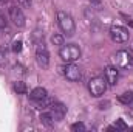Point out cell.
Returning <instances> with one entry per match:
<instances>
[{
    "label": "cell",
    "instance_id": "obj_12",
    "mask_svg": "<svg viewBox=\"0 0 133 132\" xmlns=\"http://www.w3.org/2000/svg\"><path fill=\"white\" fill-rule=\"evenodd\" d=\"M40 121H42L45 126H53V124H54V118L51 117L50 112H43V113L40 115Z\"/></svg>",
    "mask_w": 133,
    "mask_h": 132
},
{
    "label": "cell",
    "instance_id": "obj_10",
    "mask_svg": "<svg viewBox=\"0 0 133 132\" xmlns=\"http://www.w3.org/2000/svg\"><path fill=\"white\" fill-rule=\"evenodd\" d=\"M118 78H119V73H118V67L108 65L105 68V79L110 86H115L118 82Z\"/></svg>",
    "mask_w": 133,
    "mask_h": 132
},
{
    "label": "cell",
    "instance_id": "obj_22",
    "mask_svg": "<svg viewBox=\"0 0 133 132\" xmlns=\"http://www.w3.org/2000/svg\"><path fill=\"white\" fill-rule=\"evenodd\" d=\"M91 2V5H95V6H99L101 5V0H90Z\"/></svg>",
    "mask_w": 133,
    "mask_h": 132
},
{
    "label": "cell",
    "instance_id": "obj_6",
    "mask_svg": "<svg viewBox=\"0 0 133 132\" xmlns=\"http://www.w3.org/2000/svg\"><path fill=\"white\" fill-rule=\"evenodd\" d=\"M129 36H130L129 30L124 28V27H121V25H115V27L110 28V37H111V40L116 42V44H124V42H127V40H129Z\"/></svg>",
    "mask_w": 133,
    "mask_h": 132
},
{
    "label": "cell",
    "instance_id": "obj_3",
    "mask_svg": "<svg viewBox=\"0 0 133 132\" xmlns=\"http://www.w3.org/2000/svg\"><path fill=\"white\" fill-rule=\"evenodd\" d=\"M115 64L118 68H130L133 64V51L132 50H119L115 55Z\"/></svg>",
    "mask_w": 133,
    "mask_h": 132
},
{
    "label": "cell",
    "instance_id": "obj_19",
    "mask_svg": "<svg viewBox=\"0 0 133 132\" xmlns=\"http://www.w3.org/2000/svg\"><path fill=\"white\" fill-rule=\"evenodd\" d=\"M5 62H6V50L0 48V65H3Z\"/></svg>",
    "mask_w": 133,
    "mask_h": 132
},
{
    "label": "cell",
    "instance_id": "obj_18",
    "mask_svg": "<svg viewBox=\"0 0 133 132\" xmlns=\"http://www.w3.org/2000/svg\"><path fill=\"white\" fill-rule=\"evenodd\" d=\"M115 129H116V131H118V129H119V131H125L127 126H125V123H124L122 120H118V121L115 123Z\"/></svg>",
    "mask_w": 133,
    "mask_h": 132
},
{
    "label": "cell",
    "instance_id": "obj_1",
    "mask_svg": "<svg viewBox=\"0 0 133 132\" xmlns=\"http://www.w3.org/2000/svg\"><path fill=\"white\" fill-rule=\"evenodd\" d=\"M59 56L62 58L64 62H74L81 58V48L74 44H66L62 45L59 50Z\"/></svg>",
    "mask_w": 133,
    "mask_h": 132
},
{
    "label": "cell",
    "instance_id": "obj_11",
    "mask_svg": "<svg viewBox=\"0 0 133 132\" xmlns=\"http://www.w3.org/2000/svg\"><path fill=\"white\" fill-rule=\"evenodd\" d=\"M30 98L33 99V101H43V99L46 98V90L43 87H36V89L31 90Z\"/></svg>",
    "mask_w": 133,
    "mask_h": 132
},
{
    "label": "cell",
    "instance_id": "obj_2",
    "mask_svg": "<svg viewBox=\"0 0 133 132\" xmlns=\"http://www.w3.org/2000/svg\"><path fill=\"white\" fill-rule=\"evenodd\" d=\"M57 23H59V28L62 30V33H65L66 36H73L74 34L76 25H74L73 17L68 13H65V11H59L57 13Z\"/></svg>",
    "mask_w": 133,
    "mask_h": 132
},
{
    "label": "cell",
    "instance_id": "obj_13",
    "mask_svg": "<svg viewBox=\"0 0 133 132\" xmlns=\"http://www.w3.org/2000/svg\"><path fill=\"white\" fill-rule=\"evenodd\" d=\"M118 99H119V103H122V104H130L133 101V92L132 90H130V92H124L122 95L118 97Z\"/></svg>",
    "mask_w": 133,
    "mask_h": 132
},
{
    "label": "cell",
    "instance_id": "obj_8",
    "mask_svg": "<svg viewBox=\"0 0 133 132\" xmlns=\"http://www.w3.org/2000/svg\"><path fill=\"white\" fill-rule=\"evenodd\" d=\"M8 13H9V19L12 20V23H14L16 27H19V28L25 27V14L22 13L20 8H17V6H9Z\"/></svg>",
    "mask_w": 133,
    "mask_h": 132
},
{
    "label": "cell",
    "instance_id": "obj_9",
    "mask_svg": "<svg viewBox=\"0 0 133 132\" xmlns=\"http://www.w3.org/2000/svg\"><path fill=\"white\" fill-rule=\"evenodd\" d=\"M50 113H51V117L54 118V120H64V117H65L66 113V107L65 104H62V103H53L51 106H50Z\"/></svg>",
    "mask_w": 133,
    "mask_h": 132
},
{
    "label": "cell",
    "instance_id": "obj_7",
    "mask_svg": "<svg viewBox=\"0 0 133 132\" xmlns=\"http://www.w3.org/2000/svg\"><path fill=\"white\" fill-rule=\"evenodd\" d=\"M64 75H65V78L68 81H73V82H76V81H79L82 78L81 68L74 62H66V65L64 67Z\"/></svg>",
    "mask_w": 133,
    "mask_h": 132
},
{
    "label": "cell",
    "instance_id": "obj_21",
    "mask_svg": "<svg viewBox=\"0 0 133 132\" xmlns=\"http://www.w3.org/2000/svg\"><path fill=\"white\" fill-rule=\"evenodd\" d=\"M5 27H6V20H5V17L0 14V30H2V28H5Z\"/></svg>",
    "mask_w": 133,
    "mask_h": 132
},
{
    "label": "cell",
    "instance_id": "obj_17",
    "mask_svg": "<svg viewBox=\"0 0 133 132\" xmlns=\"http://www.w3.org/2000/svg\"><path fill=\"white\" fill-rule=\"evenodd\" d=\"M12 51H14V53H20V51H22V40H14V44H12Z\"/></svg>",
    "mask_w": 133,
    "mask_h": 132
},
{
    "label": "cell",
    "instance_id": "obj_16",
    "mask_svg": "<svg viewBox=\"0 0 133 132\" xmlns=\"http://www.w3.org/2000/svg\"><path fill=\"white\" fill-rule=\"evenodd\" d=\"M71 131H74V132L85 131V124H84V123H74V124L71 126Z\"/></svg>",
    "mask_w": 133,
    "mask_h": 132
},
{
    "label": "cell",
    "instance_id": "obj_15",
    "mask_svg": "<svg viewBox=\"0 0 133 132\" xmlns=\"http://www.w3.org/2000/svg\"><path fill=\"white\" fill-rule=\"evenodd\" d=\"M51 42H53L54 45L62 47V45H64V36H62V34H53V36H51Z\"/></svg>",
    "mask_w": 133,
    "mask_h": 132
},
{
    "label": "cell",
    "instance_id": "obj_5",
    "mask_svg": "<svg viewBox=\"0 0 133 132\" xmlns=\"http://www.w3.org/2000/svg\"><path fill=\"white\" fill-rule=\"evenodd\" d=\"M36 61L43 68H46L50 65V53H48V48L43 42H39L37 47H36Z\"/></svg>",
    "mask_w": 133,
    "mask_h": 132
},
{
    "label": "cell",
    "instance_id": "obj_4",
    "mask_svg": "<svg viewBox=\"0 0 133 132\" xmlns=\"http://www.w3.org/2000/svg\"><path fill=\"white\" fill-rule=\"evenodd\" d=\"M88 90L93 97H101L104 95V92L107 90V79L102 76H96L93 79H90L88 82Z\"/></svg>",
    "mask_w": 133,
    "mask_h": 132
},
{
    "label": "cell",
    "instance_id": "obj_14",
    "mask_svg": "<svg viewBox=\"0 0 133 132\" xmlns=\"http://www.w3.org/2000/svg\"><path fill=\"white\" fill-rule=\"evenodd\" d=\"M12 89H14V92L19 93V95L26 93V86H25V82H22V81H16L14 86H12Z\"/></svg>",
    "mask_w": 133,
    "mask_h": 132
},
{
    "label": "cell",
    "instance_id": "obj_23",
    "mask_svg": "<svg viewBox=\"0 0 133 132\" xmlns=\"http://www.w3.org/2000/svg\"><path fill=\"white\" fill-rule=\"evenodd\" d=\"M8 0H0V5H3V3H6Z\"/></svg>",
    "mask_w": 133,
    "mask_h": 132
},
{
    "label": "cell",
    "instance_id": "obj_20",
    "mask_svg": "<svg viewBox=\"0 0 133 132\" xmlns=\"http://www.w3.org/2000/svg\"><path fill=\"white\" fill-rule=\"evenodd\" d=\"M17 2H19V5H20L22 8H30L31 3H33V0H17Z\"/></svg>",
    "mask_w": 133,
    "mask_h": 132
}]
</instances>
